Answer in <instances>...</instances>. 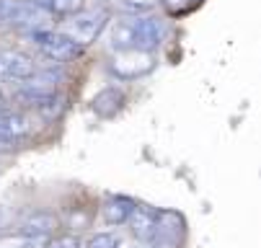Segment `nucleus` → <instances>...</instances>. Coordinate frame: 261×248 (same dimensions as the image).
Returning a JSON list of instances; mask_svg holds the SVG:
<instances>
[{"instance_id": "f257e3e1", "label": "nucleus", "mask_w": 261, "mask_h": 248, "mask_svg": "<svg viewBox=\"0 0 261 248\" xmlns=\"http://www.w3.org/2000/svg\"><path fill=\"white\" fill-rule=\"evenodd\" d=\"M166 37L163 21L145 16V18H129L119 21L111 29V47L117 52H155Z\"/></svg>"}, {"instance_id": "f03ea898", "label": "nucleus", "mask_w": 261, "mask_h": 248, "mask_svg": "<svg viewBox=\"0 0 261 248\" xmlns=\"http://www.w3.org/2000/svg\"><path fill=\"white\" fill-rule=\"evenodd\" d=\"M106 21H109L106 11H81L67 21L62 34H67V37L72 42H78L81 47H88V44H93L98 39V34L103 31Z\"/></svg>"}, {"instance_id": "7ed1b4c3", "label": "nucleus", "mask_w": 261, "mask_h": 248, "mask_svg": "<svg viewBox=\"0 0 261 248\" xmlns=\"http://www.w3.org/2000/svg\"><path fill=\"white\" fill-rule=\"evenodd\" d=\"M31 39L39 42L42 52L52 60V62H70L75 60L83 47L78 42H72L67 34H52V31H39V29H31Z\"/></svg>"}, {"instance_id": "20e7f679", "label": "nucleus", "mask_w": 261, "mask_h": 248, "mask_svg": "<svg viewBox=\"0 0 261 248\" xmlns=\"http://www.w3.org/2000/svg\"><path fill=\"white\" fill-rule=\"evenodd\" d=\"M49 13L34 3H16V0H0V23H11V26H29L36 29L44 23Z\"/></svg>"}, {"instance_id": "39448f33", "label": "nucleus", "mask_w": 261, "mask_h": 248, "mask_svg": "<svg viewBox=\"0 0 261 248\" xmlns=\"http://www.w3.org/2000/svg\"><path fill=\"white\" fill-rule=\"evenodd\" d=\"M153 67H155L153 52H119V57L111 62V73L117 78L132 80V78L147 75Z\"/></svg>"}, {"instance_id": "423d86ee", "label": "nucleus", "mask_w": 261, "mask_h": 248, "mask_svg": "<svg viewBox=\"0 0 261 248\" xmlns=\"http://www.w3.org/2000/svg\"><path fill=\"white\" fill-rule=\"evenodd\" d=\"M60 225L57 215L49 209H34L21 220V233L23 235H36V238H49L55 228Z\"/></svg>"}, {"instance_id": "0eeeda50", "label": "nucleus", "mask_w": 261, "mask_h": 248, "mask_svg": "<svg viewBox=\"0 0 261 248\" xmlns=\"http://www.w3.org/2000/svg\"><path fill=\"white\" fill-rule=\"evenodd\" d=\"M129 230H132V235L137 238V240H150L153 235H155V228H158V209H153V207H137L135 204V209H132V215H129Z\"/></svg>"}, {"instance_id": "6e6552de", "label": "nucleus", "mask_w": 261, "mask_h": 248, "mask_svg": "<svg viewBox=\"0 0 261 248\" xmlns=\"http://www.w3.org/2000/svg\"><path fill=\"white\" fill-rule=\"evenodd\" d=\"M122 106H124V91L117 88V86H109L103 91H98L91 101V109L101 117V119H111V117H117L122 112Z\"/></svg>"}, {"instance_id": "1a4fd4ad", "label": "nucleus", "mask_w": 261, "mask_h": 248, "mask_svg": "<svg viewBox=\"0 0 261 248\" xmlns=\"http://www.w3.org/2000/svg\"><path fill=\"white\" fill-rule=\"evenodd\" d=\"M181 235H184V217L178 212H158V228H155L153 238H161L171 245H178Z\"/></svg>"}, {"instance_id": "9d476101", "label": "nucleus", "mask_w": 261, "mask_h": 248, "mask_svg": "<svg viewBox=\"0 0 261 248\" xmlns=\"http://www.w3.org/2000/svg\"><path fill=\"white\" fill-rule=\"evenodd\" d=\"M135 209V202L127 197H109L101 207V215L106 220V225H124Z\"/></svg>"}, {"instance_id": "9b49d317", "label": "nucleus", "mask_w": 261, "mask_h": 248, "mask_svg": "<svg viewBox=\"0 0 261 248\" xmlns=\"http://www.w3.org/2000/svg\"><path fill=\"white\" fill-rule=\"evenodd\" d=\"M29 132V122L23 114H16V112H0V145L6 143H13V140L23 137Z\"/></svg>"}, {"instance_id": "f8f14e48", "label": "nucleus", "mask_w": 261, "mask_h": 248, "mask_svg": "<svg viewBox=\"0 0 261 248\" xmlns=\"http://www.w3.org/2000/svg\"><path fill=\"white\" fill-rule=\"evenodd\" d=\"M44 243H47V238L23 235V233L3 235V238H0V248H44Z\"/></svg>"}, {"instance_id": "ddd939ff", "label": "nucleus", "mask_w": 261, "mask_h": 248, "mask_svg": "<svg viewBox=\"0 0 261 248\" xmlns=\"http://www.w3.org/2000/svg\"><path fill=\"white\" fill-rule=\"evenodd\" d=\"M49 8V13H60V16H75L86 8V0H47L42 3V8Z\"/></svg>"}, {"instance_id": "4468645a", "label": "nucleus", "mask_w": 261, "mask_h": 248, "mask_svg": "<svg viewBox=\"0 0 261 248\" xmlns=\"http://www.w3.org/2000/svg\"><path fill=\"white\" fill-rule=\"evenodd\" d=\"M36 112H39L42 117H47V119L60 117V112H62V98L55 96V93H47L39 103H36Z\"/></svg>"}, {"instance_id": "2eb2a0df", "label": "nucleus", "mask_w": 261, "mask_h": 248, "mask_svg": "<svg viewBox=\"0 0 261 248\" xmlns=\"http://www.w3.org/2000/svg\"><path fill=\"white\" fill-rule=\"evenodd\" d=\"M117 245H119V240L111 235V233H96L86 243V248H117Z\"/></svg>"}, {"instance_id": "dca6fc26", "label": "nucleus", "mask_w": 261, "mask_h": 248, "mask_svg": "<svg viewBox=\"0 0 261 248\" xmlns=\"http://www.w3.org/2000/svg\"><path fill=\"white\" fill-rule=\"evenodd\" d=\"M44 248H81V238L78 235H57V238L47 240Z\"/></svg>"}, {"instance_id": "f3484780", "label": "nucleus", "mask_w": 261, "mask_h": 248, "mask_svg": "<svg viewBox=\"0 0 261 248\" xmlns=\"http://www.w3.org/2000/svg\"><path fill=\"white\" fill-rule=\"evenodd\" d=\"M189 3H192V0H163V6H166L171 13H181V11H186V8H189Z\"/></svg>"}, {"instance_id": "a211bd4d", "label": "nucleus", "mask_w": 261, "mask_h": 248, "mask_svg": "<svg viewBox=\"0 0 261 248\" xmlns=\"http://www.w3.org/2000/svg\"><path fill=\"white\" fill-rule=\"evenodd\" d=\"M0 80H11V73H8V60H6V52L0 49Z\"/></svg>"}, {"instance_id": "6ab92c4d", "label": "nucleus", "mask_w": 261, "mask_h": 248, "mask_svg": "<svg viewBox=\"0 0 261 248\" xmlns=\"http://www.w3.org/2000/svg\"><path fill=\"white\" fill-rule=\"evenodd\" d=\"M0 112H6V101L3 98H0Z\"/></svg>"}, {"instance_id": "aec40b11", "label": "nucleus", "mask_w": 261, "mask_h": 248, "mask_svg": "<svg viewBox=\"0 0 261 248\" xmlns=\"http://www.w3.org/2000/svg\"><path fill=\"white\" fill-rule=\"evenodd\" d=\"M0 223H3V215H0Z\"/></svg>"}]
</instances>
